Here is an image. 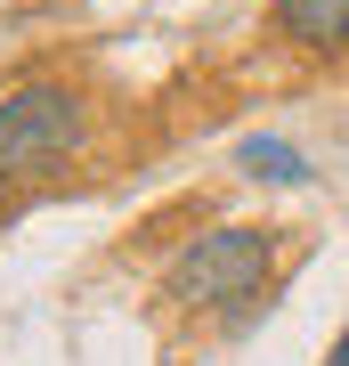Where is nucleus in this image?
Returning a JSON list of instances; mask_svg holds the SVG:
<instances>
[{
	"label": "nucleus",
	"mask_w": 349,
	"mask_h": 366,
	"mask_svg": "<svg viewBox=\"0 0 349 366\" xmlns=\"http://www.w3.org/2000/svg\"><path fill=\"white\" fill-rule=\"evenodd\" d=\"M236 171L244 179H268V187H309V155L293 139H244L236 147Z\"/></svg>",
	"instance_id": "20e7f679"
},
{
	"label": "nucleus",
	"mask_w": 349,
	"mask_h": 366,
	"mask_svg": "<svg viewBox=\"0 0 349 366\" xmlns=\"http://www.w3.org/2000/svg\"><path fill=\"white\" fill-rule=\"evenodd\" d=\"M90 139V106L74 81H25V90L0 98V187L49 179L57 163L81 155Z\"/></svg>",
	"instance_id": "f03ea898"
},
{
	"label": "nucleus",
	"mask_w": 349,
	"mask_h": 366,
	"mask_svg": "<svg viewBox=\"0 0 349 366\" xmlns=\"http://www.w3.org/2000/svg\"><path fill=\"white\" fill-rule=\"evenodd\" d=\"M276 269V228L260 220H220V228H195L163 269V301L171 310H244L252 293H268Z\"/></svg>",
	"instance_id": "f257e3e1"
},
{
	"label": "nucleus",
	"mask_w": 349,
	"mask_h": 366,
	"mask_svg": "<svg viewBox=\"0 0 349 366\" xmlns=\"http://www.w3.org/2000/svg\"><path fill=\"white\" fill-rule=\"evenodd\" d=\"M268 33L285 41V49L341 57L349 49V0H268Z\"/></svg>",
	"instance_id": "7ed1b4c3"
},
{
	"label": "nucleus",
	"mask_w": 349,
	"mask_h": 366,
	"mask_svg": "<svg viewBox=\"0 0 349 366\" xmlns=\"http://www.w3.org/2000/svg\"><path fill=\"white\" fill-rule=\"evenodd\" d=\"M325 366H349V334H341V342H333V350H325Z\"/></svg>",
	"instance_id": "39448f33"
}]
</instances>
